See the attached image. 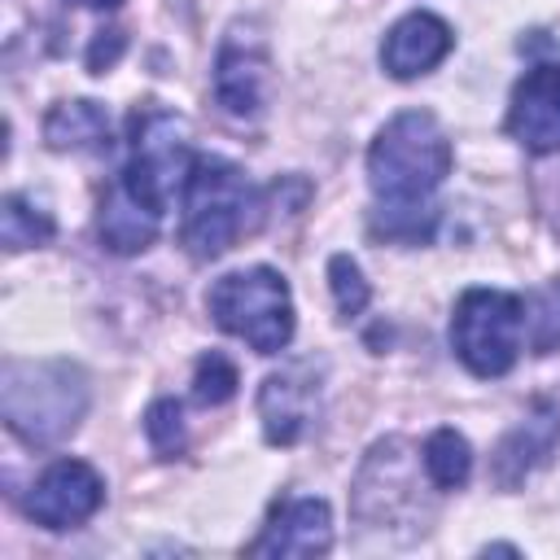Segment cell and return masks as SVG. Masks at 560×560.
Returning <instances> with one entry per match:
<instances>
[{"instance_id": "cell-23", "label": "cell", "mask_w": 560, "mask_h": 560, "mask_svg": "<svg viewBox=\"0 0 560 560\" xmlns=\"http://www.w3.org/2000/svg\"><path fill=\"white\" fill-rule=\"evenodd\" d=\"M79 4H92V9H118L122 0H79Z\"/></svg>"}, {"instance_id": "cell-3", "label": "cell", "mask_w": 560, "mask_h": 560, "mask_svg": "<svg viewBox=\"0 0 560 560\" xmlns=\"http://www.w3.org/2000/svg\"><path fill=\"white\" fill-rule=\"evenodd\" d=\"M254 214V188L241 166L228 158H192V171L184 179V245L192 258H219L236 245L241 232H249Z\"/></svg>"}, {"instance_id": "cell-20", "label": "cell", "mask_w": 560, "mask_h": 560, "mask_svg": "<svg viewBox=\"0 0 560 560\" xmlns=\"http://www.w3.org/2000/svg\"><path fill=\"white\" fill-rule=\"evenodd\" d=\"M236 394V368L223 354H201L197 372H192V398L201 407H219Z\"/></svg>"}, {"instance_id": "cell-12", "label": "cell", "mask_w": 560, "mask_h": 560, "mask_svg": "<svg viewBox=\"0 0 560 560\" xmlns=\"http://www.w3.org/2000/svg\"><path fill=\"white\" fill-rule=\"evenodd\" d=\"M315 411V381L306 376V368H289L262 381L258 389V416H262V433L276 446H293Z\"/></svg>"}, {"instance_id": "cell-17", "label": "cell", "mask_w": 560, "mask_h": 560, "mask_svg": "<svg viewBox=\"0 0 560 560\" xmlns=\"http://www.w3.org/2000/svg\"><path fill=\"white\" fill-rule=\"evenodd\" d=\"M52 236V214L48 210H39L31 197H22V192H9L4 201H0V241H4V249H31V245H44Z\"/></svg>"}, {"instance_id": "cell-15", "label": "cell", "mask_w": 560, "mask_h": 560, "mask_svg": "<svg viewBox=\"0 0 560 560\" xmlns=\"http://www.w3.org/2000/svg\"><path fill=\"white\" fill-rule=\"evenodd\" d=\"M44 140L61 153H101L109 149V114L96 101H61L44 118Z\"/></svg>"}, {"instance_id": "cell-4", "label": "cell", "mask_w": 560, "mask_h": 560, "mask_svg": "<svg viewBox=\"0 0 560 560\" xmlns=\"http://www.w3.org/2000/svg\"><path fill=\"white\" fill-rule=\"evenodd\" d=\"M206 311L223 332L241 337L258 354H276L293 337V298L284 276L271 267H245L219 276L206 293Z\"/></svg>"}, {"instance_id": "cell-9", "label": "cell", "mask_w": 560, "mask_h": 560, "mask_svg": "<svg viewBox=\"0 0 560 560\" xmlns=\"http://www.w3.org/2000/svg\"><path fill=\"white\" fill-rule=\"evenodd\" d=\"M508 131L529 153H556L560 149V66L525 70V79L512 88Z\"/></svg>"}, {"instance_id": "cell-2", "label": "cell", "mask_w": 560, "mask_h": 560, "mask_svg": "<svg viewBox=\"0 0 560 560\" xmlns=\"http://www.w3.org/2000/svg\"><path fill=\"white\" fill-rule=\"evenodd\" d=\"M0 411H4V424L22 442L52 446L79 429L88 411V381L74 363H61V359H44V363L13 359L4 363Z\"/></svg>"}, {"instance_id": "cell-16", "label": "cell", "mask_w": 560, "mask_h": 560, "mask_svg": "<svg viewBox=\"0 0 560 560\" xmlns=\"http://www.w3.org/2000/svg\"><path fill=\"white\" fill-rule=\"evenodd\" d=\"M424 472L438 490H459L472 472V446L455 429H438L424 442Z\"/></svg>"}, {"instance_id": "cell-1", "label": "cell", "mask_w": 560, "mask_h": 560, "mask_svg": "<svg viewBox=\"0 0 560 560\" xmlns=\"http://www.w3.org/2000/svg\"><path fill=\"white\" fill-rule=\"evenodd\" d=\"M451 162H455L451 140L429 109L394 114L368 149V184L376 192L372 228L407 245L429 241L438 223L433 192L451 175Z\"/></svg>"}, {"instance_id": "cell-18", "label": "cell", "mask_w": 560, "mask_h": 560, "mask_svg": "<svg viewBox=\"0 0 560 560\" xmlns=\"http://www.w3.org/2000/svg\"><path fill=\"white\" fill-rule=\"evenodd\" d=\"M525 337L538 354H551L560 346V280H547L525 302Z\"/></svg>"}, {"instance_id": "cell-8", "label": "cell", "mask_w": 560, "mask_h": 560, "mask_svg": "<svg viewBox=\"0 0 560 560\" xmlns=\"http://www.w3.org/2000/svg\"><path fill=\"white\" fill-rule=\"evenodd\" d=\"M267 48H262V35L245 22H236L223 44H219V57H214V96L228 114H241V118H254L267 101Z\"/></svg>"}, {"instance_id": "cell-21", "label": "cell", "mask_w": 560, "mask_h": 560, "mask_svg": "<svg viewBox=\"0 0 560 560\" xmlns=\"http://www.w3.org/2000/svg\"><path fill=\"white\" fill-rule=\"evenodd\" d=\"M144 433H149V442H153V451H158L162 459L179 455V451H184V411H179V402H175V398L153 402V407L144 411Z\"/></svg>"}, {"instance_id": "cell-6", "label": "cell", "mask_w": 560, "mask_h": 560, "mask_svg": "<svg viewBox=\"0 0 560 560\" xmlns=\"http://www.w3.org/2000/svg\"><path fill=\"white\" fill-rule=\"evenodd\" d=\"M192 153H188V122L171 109L149 105L144 114L131 118V153L122 166V188L144 201L149 210H166L175 188L188 179Z\"/></svg>"}, {"instance_id": "cell-5", "label": "cell", "mask_w": 560, "mask_h": 560, "mask_svg": "<svg viewBox=\"0 0 560 560\" xmlns=\"http://www.w3.org/2000/svg\"><path fill=\"white\" fill-rule=\"evenodd\" d=\"M525 337V302L508 289H464L451 315V346L472 376H503Z\"/></svg>"}, {"instance_id": "cell-10", "label": "cell", "mask_w": 560, "mask_h": 560, "mask_svg": "<svg viewBox=\"0 0 560 560\" xmlns=\"http://www.w3.org/2000/svg\"><path fill=\"white\" fill-rule=\"evenodd\" d=\"M332 547V512L324 499H280L249 542L254 556H324Z\"/></svg>"}, {"instance_id": "cell-22", "label": "cell", "mask_w": 560, "mask_h": 560, "mask_svg": "<svg viewBox=\"0 0 560 560\" xmlns=\"http://www.w3.org/2000/svg\"><path fill=\"white\" fill-rule=\"evenodd\" d=\"M118 52H122V31H101L92 39V48H88V70L92 74H105L118 61Z\"/></svg>"}, {"instance_id": "cell-11", "label": "cell", "mask_w": 560, "mask_h": 560, "mask_svg": "<svg viewBox=\"0 0 560 560\" xmlns=\"http://www.w3.org/2000/svg\"><path fill=\"white\" fill-rule=\"evenodd\" d=\"M455 35L451 26L438 18V13H407L398 18L389 31H385V44H381V66L394 74V79H416L424 70H433L446 52H451Z\"/></svg>"}, {"instance_id": "cell-14", "label": "cell", "mask_w": 560, "mask_h": 560, "mask_svg": "<svg viewBox=\"0 0 560 560\" xmlns=\"http://www.w3.org/2000/svg\"><path fill=\"white\" fill-rule=\"evenodd\" d=\"M158 223H162V214L149 210L144 201H136L122 184H114L105 192V201H101V241L114 254H140V249H149L153 236H158Z\"/></svg>"}, {"instance_id": "cell-19", "label": "cell", "mask_w": 560, "mask_h": 560, "mask_svg": "<svg viewBox=\"0 0 560 560\" xmlns=\"http://www.w3.org/2000/svg\"><path fill=\"white\" fill-rule=\"evenodd\" d=\"M328 284H332V298H337V311L350 319V315H359L363 306H368V280H363V271H359V262L350 258V254H332L328 258Z\"/></svg>"}, {"instance_id": "cell-13", "label": "cell", "mask_w": 560, "mask_h": 560, "mask_svg": "<svg viewBox=\"0 0 560 560\" xmlns=\"http://www.w3.org/2000/svg\"><path fill=\"white\" fill-rule=\"evenodd\" d=\"M556 438H560V407H556V402H538V407L529 411V420L516 424V429L503 438L499 459H494V464H499V481H503V486H516L538 459L551 455Z\"/></svg>"}, {"instance_id": "cell-7", "label": "cell", "mask_w": 560, "mask_h": 560, "mask_svg": "<svg viewBox=\"0 0 560 560\" xmlns=\"http://www.w3.org/2000/svg\"><path fill=\"white\" fill-rule=\"evenodd\" d=\"M101 503H105L101 472L83 459H57L35 477V486L26 494V516L44 529H74Z\"/></svg>"}]
</instances>
